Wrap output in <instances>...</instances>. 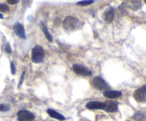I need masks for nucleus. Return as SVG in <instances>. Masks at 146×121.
<instances>
[{
	"label": "nucleus",
	"mask_w": 146,
	"mask_h": 121,
	"mask_svg": "<svg viewBox=\"0 0 146 121\" xmlns=\"http://www.w3.org/2000/svg\"><path fill=\"white\" fill-rule=\"evenodd\" d=\"M83 23L74 16H67L63 21V27L68 32H72L82 26Z\"/></svg>",
	"instance_id": "obj_1"
},
{
	"label": "nucleus",
	"mask_w": 146,
	"mask_h": 121,
	"mask_svg": "<svg viewBox=\"0 0 146 121\" xmlns=\"http://www.w3.org/2000/svg\"><path fill=\"white\" fill-rule=\"evenodd\" d=\"M45 58V51L40 45H36L31 49V61L34 63H41Z\"/></svg>",
	"instance_id": "obj_2"
},
{
	"label": "nucleus",
	"mask_w": 146,
	"mask_h": 121,
	"mask_svg": "<svg viewBox=\"0 0 146 121\" xmlns=\"http://www.w3.org/2000/svg\"><path fill=\"white\" fill-rule=\"evenodd\" d=\"M73 70L76 74L83 77L91 76L93 74L92 71L88 69L86 66L81 64H74L72 66Z\"/></svg>",
	"instance_id": "obj_3"
},
{
	"label": "nucleus",
	"mask_w": 146,
	"mask_h": 121,
	"mask_svg": "<svg viewBox=\"0 0 146 121\" xmlns=\"http://www.w3.org/2000/svg\"><path fill=\"white\" fill-rule=\"evenodd\" d=\"M133 98L137 102H141V103H145L146 102V84L142 85L140 88H137L134 91Z\"/></svg>",
	"instance_id": "obj_4"
},
{
	"label": "nucleus",
	"mask_w": 146,
	"mask_h": 121,
	"mask_svg": "<svg viewBox=\"0 0 146 121\" xmlns=\"http://www.w3.org/2000/svg\"><path fill=\"white\" fill-rule=\"evenodd\" d=\"M93 85L96 89L98 91H107L110 89L109 85H108L105 80L101 76H96L93 79Z\"/></svg>",
	"instance_id": "obj_5"
},
{
	"label": "nucleus",
	"mask_w": 146,
	"mask_h": 121,
	"mask_svg": "<svg viewBox=\"0 0 146 121\" xmlns=\"http://www.w3.org/2000/svg\"><path fill=\"white\" fill-rule=\"evenodd\" d=\"M18 121H34L35 115L33 112L27 110H21L17 114Z\"/></svg>",
	"instance_id": "obj_6"
},
{
	"label": "nucleus",
	"mask_w": 146,
	"mask_h": 121,
	"mask_svg": "<svg viewBox=\"0 0 146 121\" xmlns=\"http://www.w3.org/2000/svg\"><path fill=\"white\" fill-rule=\"evenodd\" d=\"M115 9L113 7L107 9L102 14V19L107 24H111L113 22L115 17Z\"/></svg>",
	"instance_id": "obj_7"
},
{
	"label": "nucleus",
	"mask_w": 146,
	"mask_h": 121,
	"mask_svg": "<svg viewBox=\"0 0 146 121\" xmlns=\"http://www.w3.org/2000/svg\"><path fill=\"white\" fill-rule=\"evenodd\" d=\"M13 29H14V33L17 36L19 37L20 38H22V39H26L25 29H24L23 24L17 21L13 26Z\"/></svg>",
	"instance_id": "obj_8"
},
{
	"label": "nucleus",
	"mask_w": 146,
	"mask_h": 121,
	"mask_svg": "<svg viewBox=\"0 0 146 121\" xmlns=\"http://www.w3.org/2000/svg\"><path fill=\"white\" fill-rule=\"evenodd\" d=\"M86 108L89 110H105L106 103L99 101H90L86 103Z\"/></svg>",
	"instance_id": "obj_9"
},
{
	"label": "nucleus",
	"mask_w": 146,
	"mask_h": 121,
	"mask_svg": "<svg viewBox=\"0 0 146 121\" xmlns=\"http://www.w3.org/2000/svg\"><path fill=\"white\" fill-rule=\"evenodd\" d=\"M122 92L118 91H112V90H107L103 92V95L105 98L108 99H116L120 98L122 95Z\"/></svg>",
	"instance_id": "obj_10"
},
{
	"label": "nucleus",
	"mask_w": 146,
	"mask_h": 121,
	"mask_svg": "<svg viewBox=\"0 0 146 121\" xmlns=\"http://www.w3.org/2000/svg\"><path fill=\"white\" fill-rule=\"evenodd\" d=\"M106 108L104 110L108 112H115L118 110V102L113 101H108L106 102Z\"/></svg>",
	"instance_id": "obj_11"
},
{
	"label": "nucleus",
	"mask_w": 146,
	"mask_h": 121,
	"mask_svg": "<svg viewBox=\"0 0 146 121\" xmlns=\"http://www.w3.org/2000/svg\"><path fill=\"white\" fill-rule=\"evenodd\" d=\"M47 113L48 114L51 118H54V119L58 120L60 121H64L66 120V118L63 115H61V113L58 112L57 111H56L54 109H48L46 110Z\"/></svg>",
	"instance_id": "obj_12"
},
{
	"label": "nucleus",
	"mask_w": 146,
	"mask_h": 121,
	"mask_svg": "<svg viewBox=\"0 0 146 121\" xmlns=\"http://www.w3.org/2000/svg\"><path fill=\"white\" fill-rule=\"evenodd\" d=\"M40 28H41V29L42 30L43 33H44V36H46V38H47V40H48L49 42H53V36L52 35H51V34H50V32L48 31V28H47L46 26V24H44L43 21H41V23H40Z\"/></svg>",
	"instance_id": "obj_13"
},
{
	"label": "nucleus",
	"mask_w": 146,
	"mask_h": 121,
	"mask_svg": "<svg viewBox=\"0 0 146 121\" xmlns=\"http://www.w3.org/2000/svg\"><path fill=\"white\" fill-rule=\"evenodd\" d=\"M130 3L131 4H130L129 7L133 10L140 9L142 7V1H131Z\"/></svg>",
	"instance_id": "obj_14"
},
{
	"label": "nucleus",
	"mask_w": 146,
	"mask_h": 121,
	"mask_svg": "<svg viewBox=\"0 0 146 121\" xmlns=\"http://www.w3.org/2000/svg\"><path fill=\"white\" fill-rule=\"evenodd\" d=\"M133 118L136 121H146V116L141 113H135L133 116Z\"/></svg>",
	"instance_id": "obj_15"
},
{
	"label": "nucleus",
	"mask_w": 146,
	"mask_h": 121,
	"mask_svg": "<svg viewBox=\"0 0 146 121\" xmlns=\"http://www.w3.org/2000/svg\"><path fill=\"white\" fill-rule=\"evenodd\" d=\"M9 11V7L7 4L4 3H0V12L7 13Z\"/></svg>",
	"instance_id": "obj_16"
},
{
	"label": "nucleus",
	"mask_w": 146,
	"mask_h": 121,
	"mask_svg": "<svg viewBox=\"0 0 146 121\" xmlns=\"http://www.w3.org/2000/svg\"><path fill=\"white\" fill-rule=\"evenodd\" d=\"M94 2V0H88V1H80L77 2V5L78 6H87L93 4Z\"/></svg>",
	"instance_id": "obj_17"
},
{
	"label": "nucleus",
	"mask_w": 146,
	"mask_h": 121,
	"mask_svg": "<svg viewBox=\"0 0 146 121\" xmlns=\"http://www.w3.org/2000/svg\"><path fill=\"white\" fill-rule=\"evenodd\" d=\"M10 107L9 105H4V104H0V111L2 112H7V111L9 110Z\"/></svg>",
	"instance_id": "obj_18"
},
{
	"label": "nucleus",
	"mask_w": 146,
	"mask_h": 121,
	"mask_svg": "<svg viewBox=\"0 0 146 121\" xmlns=\"http://www.w3.org/2000/svg\"><path fill=\"white\" fill-rule=\"evenodd\" d=\"M5 51L8 54H12V50H11V47L10 46L9 43L7 42L5 45Z\"/></svg>",
	"instance_id": "obj_19"
},
{
	"label": "nucleus",
	"mask_w": 146,
	"mask_h": 121,
	"mask_svg": "<svg viewBox=\"0 0 146 121\" xmlns=\"http://www.w3.org/2000/svg\"><path fill=\"white\" fill-rule=\"evenodd\" d=\"M24 75H25V71H23L22 74H21V78H20L19 82V84H18V88H21V85L23 84V82H24Z\"/></svg>",
	"instance_id": "obj_20"
},
{
	"label": "nucleus",
	"mask_w": 146,
	"mask_h": 121,
	"mask_svg": "<svg viewBox=\"0 0 146 121\" xmlns=\"http://www.w3.org/2000/svg\"><path fill=\"white\" fill-rule=\"evenodd\" d=\"M10 69H11V74H12V75H15L16 74V66H15V65H14V63L13 61H11V62L10 63Z\"/></svg>",
	"instance_id": "obj_21"
},
{
	"label": "nucleus",
	"mask_w": 146,
	"mask_h": 121,
	"mask_svg": "<svg viewBox=\"0 0 146 121\" xmlns=\"http://www.w3.org/2000/svg\"><path fill=\"white\" fill-rule=\"evenodd\" d=\"M19 0H7V3H9V4H11V5L17 4Z\"/></svg>",
	"instance_id": "obj_22"
},
{
	"label": "nucleus",
	"mask_w": 146,
	"mask_h": 121,
	"mask_svg": "<svg viewBox=\"0 0 146 121\" xmlns=\"http://www.w3.org/2000/svg\"><path fill=\"white\" fill-rule=\"evenodd\" d=\"M0 19H4V16H3L1 13H0Z\"/></svg>",
	"instance_id": "obj_23"
},
{
	"label": "nucleus",
	"mask_w": 146,
	"mask_h": 121,
	"mask_svg": "<svg viewBox=\"0 0 146 121\" xmlns=\"http://www.w3.org/2000/svg\"><path fill=\"white\" fill-rule=\"evenodd\" d=\"M144 2H145V4H146V0H145V1H144Z\"/></svg>",
	"instance_id": "obj_24"
},
{
	"label": "nucleus",
	"mask_w": 146,
	"mask_h": 121,
	"mask_svg": "<svg viewBox=\"0 0 146 121\" xmlns=\"http://www.w3.org/2000/svg\"><path fill=\"white\" fill-rule=\"evenodd\" d=\"M127 121H131V120H127Z\"/></svg>",
	"instance_id": "obj_25"
}]
</instances>
